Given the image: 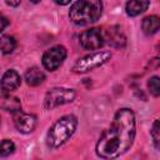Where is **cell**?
<instances>
[{
  "label": "cell",
  "instance_id": "16",
  "mask_svg": "<svg viewBox=\"0 0 160 160\" xmlns=\"http://www.w3.org/2000/svg\"><path fill=\"white\" fill-rule=\"evenodd\" d=\"M148 89L152 96H160V78L152 76L148 81Z\"/></svg>",
  "mask_w": 160,
  "mask_h": 160
},
{
  "label": "cell",
  "instance_id": "1",
  "mask_svg": "<svg viewBox=\"0 0 160 160\" xmlns=\"http://www.w3.org/2000/svg\"><path fill=\"white\" fill-rule=\"evenodd\" d=\"M135 139V116L130 109H120L110 125L96 144L100 158L112 159L126 152Z\"/></svg>",
  "mask_w": 160,
  "mask_h": 160
},
{
  "label": "cell",
  "instance_id": "2",
  "mask_svg": "<svg viewBox=\"0 0 160 160\" xmlns=\"http://www.w3.org/2000/svg\"><path fill=\"white\" fill-rule=\"evenodd\" d=\"M101 10V0H79L70 8L69 18L76 25H88L100 18Z\"/></svg>",
  "mask_w": 160,
  "mask_h": 160
},
{
  "label": "cell",
  "instance_id": "11",
  "mask_svg": "<svg viewBox=\"0 0 160 160\" xmlns=\"http://www.w3.org/2000/svg\"><path fill=\"white\" fill-rule=\"evenodd\" d=\"M150 0H129L126 2L125 10L129 16H136L144 12L149 8Z\"/></svg>",
  "mask_w": 160,
  "mask_h": 160
},
{
  "label": "cell",
  "instance_id": "17",
  "mask_svg": "<svg viewBox=\"0 0 160 160\" xmlns=\"http://www.w3.org/2000/svg\"><path fill=\"white\" fill-rule=\"evenodd\" d=\"M151 138H152L154 146L158 150H160V119H158L151 128Z\"/></svg>",
  "mask_w": 160,
  "mask_h": 160
},
{
  "label": "cell",
  "instance_id": "18",
  "mask_svg": "<svg viewBox=\"0 0 160 160\" xmlns=\"http://www.w3.org/2000/svg\"><path fill=\"white\" fill-rule=\"evenodd\" d=\"M14 149H15V145H14L12 141H10V140H2V142H1V150H0L1 158H5V156L12 154Z\"/></svg>",
  "mask_w": 160,
  "mask_h": 160
},
{
  "label": "cell",
  "instance_id": "10",
  "mask_svg": "<svg viewBox=\"0 0 160 160\" xmlns=\"http://www.w3.org/2000/svg\"><path fill=\"white\" fill-rule=\"evenodd\" d=\"M20 86V75L15 70H8L1 78V88L4 91L10 92Z\"/></svg>",
  "mask_w": 160,
  "mask_h": 160
},
{
  "label": "cell",
  "instance_id": "13",
  "mask_svg": "<svg viewBox=\"0 0 160 160\" xmlns=\"http://www.w3.org/2000/svg\"><path fill=\"white\" fill-rule=\"evenodd\" d=\"M25 80L30 86H38L45 80V74L39 68H30L25 72Z\"/></svg>",
  "mask_w": 160,
  "mask_h": 160
},
{
  "label": "cell",
  "instance_id": "5",
  "mask_svg": "<svg viewBox=\"0 0 160 160\" xmlns=\"http://www.w3.org/2000/svg\"><path fill=\"white\" fill-rule=\"evenodd\" d=\"M75 99V91L72 89H66V88H54L50 89L44 100V106L46 109H54L60 105L71 102Z\"/></svg>",
  "mask_w": 160,
  "mask_h": 160
},
{
  "label": "cell",
  "instance_id": "4",
  "mask_svg": "<svg viewBox=\"0 0 160 160\" xmlns=\"http://www.w3.org/2000/svg\"><path fill=\"white\" fill-rule=\"evenodd\" d=\"M111 58V54L109 51H96L92 54H89L81 59H79L74 66H72V71L74 72H86L90 71L92 69H96L101 65H104L105 62H108Z\"/></svg>",
  "mask_w": 160,
  "mask_h": 160
},
{
  "label": "cell",
  "instance_id": "3",
  "mask_svg": "<svg viewBox=\"0 0 160 160\" xmlns=\"http://www.w3.org/2000/svg\"><path fill=\"white\" fill-rule=\"evenodd\" d=\"M78 120L74 115H65L60 118L49 130L46 142L51 149H56L64 142H66L74 131L76 130Z\"/></svg>",
  "mask_w": 160,
  "mask_h": 160
},
{
  "label": "cell",
  "instance_id": "12",
  "mask_svg": "<svg viewBox=\"0 0 160 160\" xmlns=\"http://www.w3.org/2000/svg\"><path fill=\"white\" fill-rule=\"evenodd\" d=\"M141 28H142V31H144L146 35H152V34H155V32L160 29V18L156 16V15L146 16V18L142 20Z\"/></svg>",
  "mask_w": 160,
  "mask_h": 160
},
{
  "label": "cell",
  "instance_id": "15",
  "mask_svg": "<svg viewBox=\"0 0 160 160\" xmlns=\"http://www.w3.org/2000/svg\"><path fill=\"white\" fill-rule=\"evenodd\" d=\"M16 46V41L12 36L10 35H2L1 36V52L2 54H9L11 52Z\"/></svg>",
  "mask_w": 160,
  "mask_h": 160
},
{
  "label": "cell",
  "instance_id": "6",
  "mask_svg": "<svg viewBox=\"0 0 160 160\" xmlns=\"http://www.w3.org/2000/svg\"><path fill=\"white\" fill-rule=\"evenodd\" d=\"M66 58V49L61 45L54 46L45 51L42 55V65L45 69L54 71L56 70Z\"/></svg>",
  "mask_w": 160,
  "mask_h": 160
},
{
  "label": "cell",
  "instance_id": "14",
  "mask_svg": "<svg viewBox=\"0 0 160 160\" xmlns=\"http://www.w3.org/2000/svg\"><path fill=\"white\" fill-rule=\"evenodd\" d=\"M1 108L6 111H10V112H18L20 111V108H21V104H20V100L15 96H11V95H2V99H1Z\"/></svg>",
  "mask_w": 160,
  "mask_h": 160
},
{
  "label": "cell",
  "instance_id": "21",
  "mask_svg": "<svg viewBox=\"0 0 160 160\" xmlns=\"http://www.w3.org/2000/svg\"><path fill=\"white\" fill-rule=\"evenodd\" d=\"M56 4H59V5H68L71 0H54Z\"/></svg>",
  "mask_w": 160,
  "mask_h": 160
},
{
  "label": "cell",
  "instance_id": "19",
  "mask_svg": "<svg viewBox=\"0 0 160 160\" xmlns=\"http://www.w3.org/2000/svg\"><path fill=\"white\" fill-rule=\"evenodd\" d=\"M5 1H6V4L10 5V6H18L21 0H5Z\"/></svg>",
  "mask_w": 160,
  "mask_h": 160
},
{
  "label": "cell",
  "instance_id": "8",
  "mask_svg": "<svg viewBox=\"0 0 160 160\" xmlns=\"http://www.w3.org/2000/svg\"><path fill=\"white\" fill-rule=\"evenodd\" d=\"M14 124H15V128L20 132L29 134L36 126V118L31 114L18 111V112H15V116H14Z\"/></svg>",
  "mask_w": 160,
  "mask_h": 160
},
{
  "label": "cell",
  "instance_id": "22",
  "mask_svg": "<svg viewBox=\"0 0 160 160\" xmlns=\"http://www.w3.org/2000/svg\"><path fill=\"white\" fill-rule=\"evenodd\" d=\"M30 1H31V2H39L40 0H30Z\"/></svg>",
  "mask_w": 160,
  "mask_h": 160
},
{
  "label": "cell",
  "instance_id": "20",
  "mask_svg": "<svg viewBox=\"0 0 160 160\" xmlns=\"http://www.w3.org/2000/svg\"><path fill=\"white\" fill-rule=\"evenodd\" d=\"M6 25H8V19H6L5 16H2V18H1V31L5 30Z\"/></svg>",
  "mask_w": 160,
  "mask_h": 160
},
{
  "label": "cell",
  "instance_id": "23",
  "mask_svg": "<svg viewBox=\"0 0 160 160\" xmlns=\"http://www.w3.org/2000/svg\"><path fill=\"white\" fill-rule=\"evenodd\" d=\"M158 50H159V51H160V44H159V45H158Z\"/></svg>",
  "mask_w": 160,
  "mask_h": 160
},
{
  "label": "cell",
  "instance_id": "7",
  "mask_svg": "<svg viewBox=\"0 0 160 160\" xmlns=\"http://www.w3.org/2000/svg\"><path fill=\"white\" fill-rule=\"evenodd\" d=\"M104 34L98 28L85 30L80 35V44L86 50H96L104 44Z\"/></svg>",
  "mask_w": 160,
  "mask_h": 160
},
{
  "label": "cell",
  "instance_id": "9",
  "mask_svg": "<svg viewBox=\"0 0 160 160\" xmlns=\"http://www.w3.org/2000/svg\"><path fill=\"white\" fill-rule=\"evenodd\" d=\"M104 39L114 48H122L126 42V38L122 34L121 29L118 26H111L105 31Z\"/></svg>",
  "mask_w": 160,
  "mask_h": 160
}]
</instances>
